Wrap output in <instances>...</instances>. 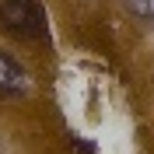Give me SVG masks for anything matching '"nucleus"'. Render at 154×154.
<instances>
[{
  "label": "nucleus",
  "mask_w": 154,
  "mask_h": 154,
  "mask_svg": "<svg viewBox=\"0 0 154 154\" xmlns=\"http://www.w3.org/2000/svg\"><path fill=\"white\" fill-rule=\"evenodd\" d=\"M0 28L11 38H21V42L46 38V7H42V0H0Z\"/></svg>",
  "instance_id": "f257e3e1"
},
{
  "label": "nucleus",
  "mask_w": 154,
  "mask_h": 154,
  "mask_svg": "<svg viewBox=\"0 0 154 154\" xmlns=\"http://www.w3.org/2000/svg\"><path fill=\"white\" fill-rule=\"evenodd\" d=\"M28 88H32V77L25 63H18L11 53L0 49V98H21L28 95Z\"/></svg>",
  "instance_id": "f03ea898"
},
{
  "label": "nucleus",
  "mask_w": 154,
  "mask_h": 154,
  "mask_svg": "<svg viewBox=\"0 0 154 154\" xmlns=\"http://www.w3.org/2000/svg\"><path fill=\"white\" fill-rule=\"evenodd\" d=\"M137 18H154V0H126Z\"/></svg>",
  "instance_id": "7ed1b4c3"
}]
</instances>
